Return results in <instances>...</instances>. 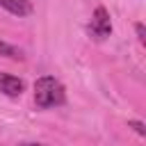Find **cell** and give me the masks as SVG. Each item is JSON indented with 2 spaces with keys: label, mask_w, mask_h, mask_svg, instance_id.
Listing matches in <instances>:
<instances>
[{
  "label": "cell",
  "mask_w": 146,
  "mask_h": 146,
  "mask_svg": "<svg viewBox=\"0 0 146 146\" xmlns=\"http://www.w3.org/2000/svg\"><path fill=\"white\" fill-rule=\"evenodd\" d=\"M0 91L9 98H18L23 91H25V82L16 75H9V73H0Z\"/></svg>",
  "instance_id": "3"
},
{
  "label": "cell",
  "mask_w": 146,
  "mask_h": 146,
  "mask_svg": "<svg viewBox=\"0 0 146 146\" xmlns=\"http://www.w3.org/2000/svg\"><path fill=\"white\" fill-rule=\"evenodd\" d=\"M0 7L7 9L9 14L18 16V18L32 14V2H30V0H0Z\"/></svg>",
  "instance_id": "4"
},
{
  "label": "cell",
  "mask_w": 146,
  "mask_h": 146,
  "mask_svg": "<svg viewBox=\"0 0 146 146\" xmlns=\"http://www.w3.org/2000/svg\"><path fill=\"white\" fill-rule=\"evenodd\" d=\"M128 128H132L139 137H146V125H144L141 121H128Z\"/></svg>",
  "instance_id": "6"
},
{
  "label": "cell",
  "mask_w": 146,
  "mask_h": 146,
  "mask_svg": "<svg viewBox=\"0 0 146 146\" xmlns=\"http://www.w3.org/2000/svg\"><path fill=\"white\" fill-rule=\"evenodd\" d=\"M87 32H89L94 39H98V41H103V39H107V36L112 34L110 14H107V9H105V7H96V11H94V18H91V23H89Z\"/></svg>",
  "instance_id": "2"
},
{
  "label": "cell",
  "mask_w": 146,
  "mask_h": 146,
  "mask_svg": "<svg viewBox=\"0 0 146 146\" xmlns=\"http://www.w3.org/2000/svg\"><path fill=\"white\" fill-rule=\"evenodd\" d=\"M0 55H5V57H9V59H16V62H21V59H23V52H21L16 46L5 43V41H0Z\"/></svg>",
  "instance_id": "5"
},
{
  "label": "cell",
  "mask_w": 146,
  "mask_h": 146,
  "mask_svg": "<svg viewBox=\"0 0 146 146\" xmlns=\"http://www.w3.org/2000/svg\"><path fill=\"white\" fill-rule=\"evenodd\" d=\"M64 100H66V91H64V84L57 78L43 75L34 82V103H36V107L48 110V107L64 105Z\"/></svg>",
  "instance_id": "1"
},
{
  "label": "cell",
  "mask_w": 146,
  "mask_h": 146,
  "mask_svg": "<svg viewBox=\"0 0 146 146\" xmlns=\"http://www.w3.org/2000/svg\"><path fill=\"white\" fill-rule=\"evenodd\" d=\"M135 30H137L139 41H141V43H146V30H144V25H141V23H137V25H135Z\"/></svg>",
  "instance_id": "7"
}]
</instances>
